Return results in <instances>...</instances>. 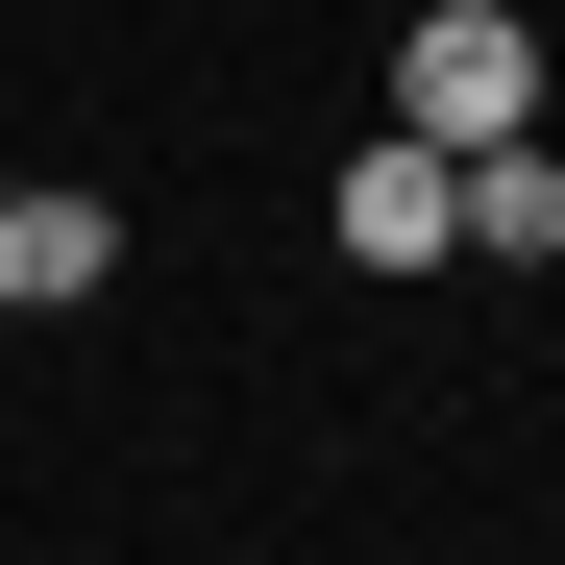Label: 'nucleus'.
Here are the masks:
<instances>
[{
	"instance_id": "nucleus-1",
	"label": "nucleus",
	"mask_w": 565,
	"mask_h": 565,
	"mask_svg": "<svg viewBox=\"0 0 565 565\" xmlns=\"http://www.w3.org/2000/svg\"><path fill=\"white\" fill-rule=\"evenodd\" d=\"M394 124L418 148H516L541 124V25H516V0H443V25L394 50Z\"/></svg>"
},
{
	"instance_id": "nucleus-2",
	"label": "nucleus",
	"mask_w": 565,
	"mask_h": 565,
	"mask_svg": "<svg viewBox=\"0 0 565 565\" xmlns=\"http://www.w3.org/2000/svg\"><path fill=\"white\" fill-rule=\"evenodd\" d=\"M320 246H344V270H467V246H443V148L369 124V148L320 172Z\"/></svg>"
},
{
	"instance_id": "nucleus-3",
	"label": "nucleus",
	"mask_w": 565,
	"mask_h": 565,
	"mask_svg": "<svg viewBox=\"0 0 565 565\" xmlns=\"http://www.w3.org/2000/svg\"><path fill=\"white\" fill-rule=\"evenodd\" d=\"M99 270H124V222H99V198H50V172H0V320H74Z\"/></svg>"
}]
</instances>
